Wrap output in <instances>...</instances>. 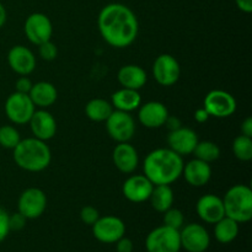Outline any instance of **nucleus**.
Instances as JSON below:
<instances>
[{"label":"nucleus","mask_w":252,"mask_h":252,"mask_svg":"<svg viewBox=\"0 0 252 252\" xmlns=\"http://www.w3.org/2000/svg\"><path fill=\"white\" fill-rule=\"evenodd\" d=\"M98 30L102 38L115 48H126L135 41L139 24L134 12L126 5L112 2L98 14Z\"/></svg>","instance_id":"obj_1"},{"label":"nucleus","mask_w":252,"mask_h":252,"mask_svg":"<svg viewBox=\"0 0 252 252\" xmlns=\"http://www.w3.org/2000/svg\"><path fill=\"white\" fill-rule=\"evenodd\" d=\"M184 159L170 148H159L147 155L144 175L154 185H171L182 176Z\"/></svg>","instance_id":"obj_2"},{"label":"nucleus","mask_w":252,"mask_h":252,"mask_svg":"<svg viewBox=\"0 0 252 252\" xmlns=\"http://www.w3.org/2000/svg\"><path fill=\"white\" fill-rule=\"evenodd\" d=\"M14 161L22 170L30 172H39L49 166L52 153L46 142L37 138H26L20 140L14 148Z\"/></svg>","instance_id":"obj_3"},{"label":"nucleus","mask_w":252,"mask_h":252,"mask_svg":"<svg viewBox=\"0 0 252 252\" xmlns=\"http://www.w3.org/2000/svg\"><path fill=\"white\" fill-rule=\"evenodd\" d=\"M225 217L240 223H248L252 218V191L246 185L230 187L223 198Z\"/></svg>","instance_id":"obj_4"},{"label":"nucleus","mask_w":252,"mask_h":252,"mask_svg":"<svg viewBox=\"0 0 252 252\" xmlns=\"http://www.w3.org/2000/svg\"><path fill=\"white\" fill-rule=\"evenodd\" d=\"M148 252H179L181 250L180 230L161 225L153 229L145 239Z\"/></svg>","instance_id":"obj_5"},{"label":"nucleus","mask_w":252,"mask_h":252,"mask_svg":"<svg viewBox=\"0 0 252 252\" xmlns=\"http://www.w3.org/2000/svg\"><path fill=\"white\" fill-rule=\"evenodd\" d=\"M36 106L30 98L29 94L15 91L5 101V113L7 118L15 125H26L30 122Z\"/></svg>","instance_id":"obj_6"},{"label":"nucleus","mask_w":252,"mask_h":252,"mask_svg":"<svg viewBox=\"0 0 252 252\" xmlns=\"http://www.w3.org/2000/svg\"><path fill=\"white\" fill-rule=\"evenodd\" d=\"M105 122L108 135L117 143L129 142L134 135L135 122L129 112L113 110Z\"/></svg>","instance_id":"obj_7"},{"label":"nucleus","mask_w":252,"mask_h":252,"mask_svg":"<svg viewBox=\"0 0 252 252\" xmlns=\"http://www.w3.org/2000/svg\"><path fill=\"white\" fill-rule=\"evenodd\" d=\"M203 107L212 117L228 118L235 113L236 100L228 91L212 90L204 97Z\"/></svg>","instance_id":"obj_8"},{"label":"nucleus","mask_w":252,"mask_h":252,"mask_svg":"<svg viewBox=\"0 0 252 252\" xmlns=\"http://www.w3.org/2000/svg\"><path fill=\"white\" fill-rule=\"evenodd\" d=\"M126 233V224L115 216L100 217L93 225L95 239L103 244H116Z\"/></svg>","instance_id":"obj_9"},{"label":"nucleus","mask_w":252,"mask_h":252,"mask_svg":"<svg viewBox=\"0 0 252 252\" xmlns=\"http://www.w3.org/2000/svg\"><path fill=\"white\" fill-rule=\"evenodd\" d=\"M180 241L187 252H204L211 245V236L203 225L192 223L180 229Z\"/></svg>","instance_id":"obj_10"},{"label":"nucleus","mask_w":252,"mask_h":252,"mask_svg":"<svg viewBox=\"0 0 252 252\" xmlns=\"http://www.w3.org/2000/svg\"><path fill=\"white\" fill-rule=\"evenodd\" d=\"M153 75L159 85L172 86L180 79L181 66L177 59L171 54H160L153 64Z\"/></svg>","instance_id":"obj_11"},{"label":"nucleus","mask_w":252,"mask_h":252,"mask_svg":"<svg viewBox=\"0 0 252 252\" xmlns=\"http://www.w3.org/2000/svg\"><path fill=\"white\" fill-rule=\"evenodd\" d=\"M47 208V197L42 189L30 187L25 189L17 202L19 213L26 219L39 218Z\"/></svg>","instance_id":"obj_12"},{"label":"nucleus","mask_w":252,"mask_h":252,"mask_svg":"<svg viewBox=\"0 0 252 252\" xmlns=\"http://www.w3.org/2000/svg\"><path fill=\"white\" fill-rule=\"evenodd\" d=\"M24 30L29 41L36 46L49 41L53 33L51 20L42 12H33L30 15L25 21Z\"/></svg>","instance_id":"obj_13"},{"label":"nucleus","mask_w":252,"mask_h":252,"mask_svg":"<svg viewBox=\"0 0 252 252\" xmlns=\"http://www.w3.org/2000/svg\"><path fill=\"white\" fill-rule=\"evenodd\" d=\"M154 185L145 175H133L125 181L122 186L123 196L133 203H142L149 199Z\"/></svg>","instance_id":"obj_14"},{"label":"nucleus","mask_w":252,"mask_h":252,"mask_svg":"<svg viewBox=\"0 0 252 252\" xmlns=\"http://www.w3.org/2000/svg\"><path fill=\"white\" fill-rule=\"evenodd\" d=\"M197 143H198V137L191 128L181 127L176 130H171L167 135L169 148L181 157L192 154Z\"/></svg>","instance_id":"obj_15"},{"label":"nucleus","mask_w":252,"mask_h":252,"mask_svg":"<svg viewBox=\"0 0 252 252\" xmlns=\"http://www.w3.org/2000/svg\"><path fill=\"white\" fill-rule=\"evenodd\" d=\"M197 214L203 221L208 224H216L225 217L223 198L217 194H204L198 199L196 206Z\"/></svg>","instance_id":"obj_16"},{"label":"nucleus","mask_w":252,"mask_h":252,"mask_svg":"<svg viewBox=\"0 0 252 252\" xmlns=\"http://www.w3.org/2000/svg\"><path fill=\"white\" fill-rule=\"evenodd\" d=\"M7 63L16 74L26 76L36 68V57L25 46H14L7 53Z\"/></svg>","instance_id":"obj_17"},{"label":"nucleus","mask_w":252,"mask_h":252,"mask_svg":"<svg viewBox=\"0 0 252 252\" xmlns=\"http://www.w3.org/2000/svg\"><path fill=\"white\" fill-rule=\"evenodd\" d=\"M30 127H31V132L34 138L39 140H47L52 139L57 133V122L54 120L53 116L46 111L44 108H41L38 111H34L32 115L31 120H30Z\"/></svg>","instance_id":"obj_18"},{"label":"nucleus","mask_w":252,"mask_h":252,"mask_svg":"<svg viewBox=\"0 0 252 252\" xmlns=\"http://www.w3.org/2000/svg\"><path fill=\"white\" fill-rule=\"evenodd\" d=\"M169 110L164 103L159 101H149L139 106L138 118L139 122L147 128H160L165 125Z\"/></svg>","instance_id":"obj_19"},{"label":"nucleus","mask_w":252,"mask_h":252,"mask_svg":"<svg viewBox=\"0 0 252 252\" xmlns=\"http://www.w3.org/2000/svg\"><path fill=\"white\" fill-rule=\"evenodd\" d=\"M115 166L123 174H132L139 164V157L133 145L129 143H118L112 153Z\"/></svg>","instance_id":"obj_20"},{"label":"nucleus","mask_w":252,"mask_h":252,"mask_svg":"<svg viewBox=\"0 0 252 252\" xmlns=\"http://www.w3.org/2000/svg\"><path fill=\"white\" fill-rule=\"evenodd\" d=\"M182 175L189 185L193 187H202L208 184L211 180L212 167L208 162L194 158L193 160L184 165Z\"/></svg>","instance_id":"obj_21"},{"label":"nucleus","mask_w":252,"mask_h":252,"mask_svg":"<svg viewBox=\"0 0 252 252\" xmlns=\"http://www.w3.org/2000/svg\"><path fill=\"white\" fill-rule=\"evenodd\" d=\"M117 79L122 88L139 90L147 84L148 75L142 66L135 65V64H128L118 70Z\"/></svg>","instance_id":"obj_22"},{"label":"nucleus","mask_w":252,"mask_h":252,"mask_svg":"<svg viewBox=\"0 0 252 252\" xmlns=\"http://www.w3.org/2000/svg\"><path fill=\"white\" fill-rule=\"evenodd\" d=\"M29 96L34 106L39 108H47L56 102L58 93L53 84L48 81H39L32 85Z\"/></svg>","instance_id":"obj_23"},{"label":"nucleus","mask_w":252,"mask_h":252,"mask_svg":"<svg viewBox=\"0 0 252 252\" xmlns=\"http://www.w3.org/2000/svg\"><path fill=\"white\" fill-rule=\"evenodd\" d=\"M111 100L115 110L125 111V112H132L142 105L140 94L138 93V90H132V89H120L112 94Z\"/></svg>","instance_id":"obj_24"},{"label":"nucleus","mask_w":252,"mask_h":252,"mask_svg":"<svg viewBox=\"0 0 252 252\" xmlns=\"http://www.w3.org/2000/svg\"><path fill=\"white\" fill-rule=\"evenodd\" d=\"M152 207L159 213H164L171 208L174 203V191L170 185H155L149 197Z\"/></svg>","instance_id":"obj_25"},{"label":"nucleus","mask_w":252,"mask_h":252,"mask_svg":"<svg viewBox=\"0 0 252 252\" xmlns=\"http://www.w3.org/2000/svg\"><path fill=\"white\" fill-rule=\"evenodd\" d=\"M214 236L220 244H229L236 239L239 234V223L229 217H224L214 224Z\"/></svg>","instance_id":"obj_26"},{"label":"nucleus","mask_w":252,"mask_h":252,"mask_svg":"<svg viewBox=\"0 0 252 252\" xmlns=\"http://www.w3.org/2000/svg\"><path fill=\"white\" fill-rule=\"evenodd\" d=\"M112 112V103L103 98H93L85 106V115L94 122H105Z\"/></svg>","instance_id":"obj_27"},{"label":"nucleus","mask_w":252,"mask_h":252,"mask_svg":"<svg viewBox=\"0 0 252 252\" xmlns=\"http://www.w3.org/2000/svg\"><path fill=\"white\" fill-rule=\"evenodd\" d=\"M192 154H194L196 159H199L202 161H206L208 164H211V162L219 159V157H220V149H219V147L216 143L211 142V140H203V142H199L198 140Z\"/></svg>","instance_id":"obj_28"},{"label":"nucleus","mask_w":252,"mask_h":252,"mask_svg":"<svg viewBox=\"0 0 252 252\" xmlns=\"http://www.w3.org/2000/svg\"><path fill=\"white\" fill-rule=\"evenodd\" d=\"M234 155L241 161H250L252 159V138L239 135L233 142Z\"/></svg>","instance_id":"obj_29"},{"label":"nucleus","mask_w":252,"mask_h":252,"mask_svg":"<svg viewBox=\"0 0 252 252\" xmlns=\"http://www.w3.org/2000/svg\"><path fill=\"white\" fill-rule=\"evenodd\" d=\"M21 140L19 130L12 126L0 127V145L5 149H14Z\"/></svg>","instance_id":"obj_30"},{"label":"nucleus","mask_w":252,"mask_h":252,"mask_svg":"<svg viewBox=\"0 0 252 252\" xmlns=\"http://www.w3.org/2000/svg\"><path fill=\"white\" fill-rule=\"evenodd\" d=\"M184 213L180 209L171 207L166 212H164V225L180 230L184 226Z\"/></svg>","instance_id":"obj_31"},{"label":"nucleus","mask_w":252,"mask_h":252,"mask_svg":"<svg viewBox=\"0 0 252 252\" xmlns=\"http://www.w3.org/2000/svg\"><path fill=\"white\" fill-rule=\"evenodd\" d=\"M38 53L41 56L42 59L44 61H54L58 56V49H57V46L53 43V42L49 39V41L43 42L38 46Z\"/></svg>","instance_id":"obj_32"},{"label":"nucleus","mask_w":252,"mask_h":252,"mask_svg":"<svg viewBox=\"0 0 252 252\" xmlns=\"http://www.w3.org/2000/svg\"><path fill=\"white\" fill-rule=\"evenodd\" d=\"M98 218H100V214H98V211L95 207L85 206L81 208L80 219L84 224H86V225L93 226Z\"/></svg>","instance_id":"obj_33"},{"label":"nucleus","mask_w":252,"mask_h":252,"mask_svg":"<svg viewBox=\"0 0 252 252\" xmlns=\"http://www.w3.org/2000/svg\"><path fill=\"white\" fill-rule=\"evenodd\" d=\"M26 221H27V219L25 218L21 213H19V212H17V213L11 214V216L9 214L10 231L11 230H15V231L22 230V229L26 226Z\"/></svg>","instance_id":"obj_34"},{"label":"nucleus","mask_w":252,"mask_h":252,"mask_svg":"<svg viewBox=\"0 0 252 252\" xmlns=\"http://www.w3.org/2000/svg\"><path fill=\"white\" fill-rule=\"evenodd\" d=\"M9 233V213H7L4 208L0 207V243L6 239Z\"/></svg>","instance_id":"obj_35"},{"label":"nucleus","mask_w":252,"mask_h":252,"mask_svg":"<svg viewBox=\"0 0 252 252\" xmlns=\"http://www.w3.org/2000/svg\"><path fill=\"white\" fill-rule=\"evenodd\" d=\"M32 81L30 80L27 76H21L16 80V84H15V88H16L17 93H21V94H29L30 90L32 88Z\"/></svg>","instance_id":"obj_36"},{"label":"nucleus","mask_w":252,"mask_h":252,"mask_svg":"<svg viewBox=\"0 0 252 252\" xmlns=\"http://www.w3.org/2000/svg\"><path fill=\"white\" fill-rule=\"evenodd\" d=\"M117 252H132L133 251V241L130 239L122 238L117 241Z\"/></svg>","instance_id":"obj_37"},{"label":"nucleus","mask_w":252,"mask_h":252,"mask_svg":"<svg viewBox=\"0 0 252 252\" xmlns=\"http://www.w3.org/2000/svg\"><path fill=\"white\" fill-rule=\"evenodd\" d=\"M166 126L167 129L171 132V130H176L179 129V128L182 127V123H181V120H180L179 117H176V116H167L166 121H165V125Z\"/></svg>","instance_id":"obj_38"},{"label":"nucleus","mask_w":252,"mask_h":252,"mask_svg":"<svg viewBox=\"0 0 252 252\" xmlns=\"http://www.w3.org/2000/svg\"><path fill=\"white\" fill-rule=\"evenodd\" d=\"M193 117H194V120H196V122L206 123L207 121L209 120V117H211V116H209V113L207 112L206 108L201 107V108H198V110H196Z\"/></svg>","instance_id":"obj_39"},{"label":"nucleus","mask_w":252,"mask_h":252,"mask_svg":"<svg viewBox=\"0 0 252 252\" xmlns=\"http://www.w3.org/2000/svg\"><path fill=\"white\" fill-rule=\"evenodd\" d=\"M241 134L252 138V118L248 117L241 123Z\"/></svg>","instance_id":"obj_40"},{"label":"nucleus","mask_w":252,"mask_h":252,"mask_svg":"<svg viewBox=\"0 0 252 252\" xmlns=\"http://www.w3.org/2000/svg\"><path fill=\"white\" fill-rule=\"evenodd\" d=\"M236 5L243 12L250 14L252 12V0H235Z\"/></svg>","instance_id":"obj_41"},{"label":"nucleus","mask_w":252,"mask_h":252,"mask_svg":"<svg viewBox=\"0 0 252 252\" xmlns=\"http://www.w3.org/2000/svg\"><path fill=\"white\" fill-rule=\"evenodd\" d=\"M5 22H6V10H5L4 5L0 2V29L4 26Z\"/></svg>","instance_id":"obj_42"}]
</instances>
